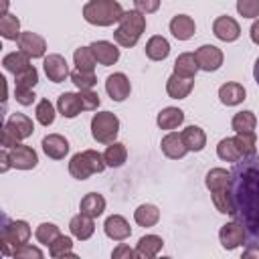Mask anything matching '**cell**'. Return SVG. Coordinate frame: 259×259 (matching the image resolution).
<instances>
[{
  "instance_id": "16",
  "label": "cell",
  "mask_w": 259,
  "mask_h": 259,
  "mask_svg": "<svg viewBox=\"0 0 259 259\" xmlns=\"http://www.w3.org/2000/svg\"><path fill=\"white\" fill-rule=\"evenodd\" d=\"M57 109L63 117H77L83 109V101H81V95L79 93H61L59 99H57Z\"/></svg>"
},
{
  "instance_id": "41",
  "label": "cell",
  "mask_w": 259,
  "mask_h": 259,
  "mask_svg": "<svg viewBox=\"0 0 259 259\" xmlns=\"http://www.w3.org/2000/svg\"><path fill=\"white\" fill-rule=\"evenodd\" d=\"M34 115H36V121L40 125H51L55 121V107L49 99H40L36 103V109H34Z\"/></svg>"
},
{
  "instance_id": "7",
  "label": "cell",
  "mask_w": 259,
  "mask_h": 259,
  "mask_svg": "<svg viewBox=\"0 0 259 259\" xmlns=\"http://www.w3.org/2000/svg\"><path fill=\"white\" fill-rule=\"evenodd\" d=\"M194 57H196V63H198V69H202V71H217V69H221V65H223V51L219 49V47H214V45H202V47H198L196 51H194Z\"/></svg>"
},
{
  "instance_id": "4",
  "label": "cell",
  "mask_w": 259,
  "mask_h": 259,
  "mask_svg": "<svg viewBox=\"0 0 259 259\" xmlns=\"http://www.w3.org/2000/svg\"><path fill=\"white\" fill-rule=\"evenodd\" d=\"M105 158L103 154L95 152V150H83L79 154H75L69 162V172L73 178L77 180H87L91 174H99L105 170Z\"/></svg>"
},
{
  "instance_id": "31",
  "label": "cell",
  "mask_w": 259,
  "mask_h": 259,
  "mask_svg": "<svg viewBox=\"0 0 259 259\" xmlns=\"http://www.w3.org/2000/svg\"><path fill=\"white\" fill-rule=\"evenodd\" d=\"M134 219L140 227H154L160 221V210L154 204H140L134 210Z\"/></svg>"
},
{
  "instance_id": "55",
  "label": "cell",
  "mask_w": 259,
  "mask_h": 259,
  "mask_svg": "<svg viewBox=\"0 0 259 259\" xmlns=\"http://www.w3.org/2000/svg\"><path fill=\"white\" fill-rule=\"evenodd\" d=\"M4 14H8V0H2V12H0V16H4Z\"/></svg>"
},
{
  "instance_id": "25",
  "label": "cell",
  "mask_w": 259,
  "mask_h": 259,
  "mask_svg": "<svg viewBox=\"0 0 259 259\" xmlns=\"http://www.w3.org/2000/svg\"><path fill=\"white\" fill-rule=\"evenodd\" d=\"M219 99L225 105H239L245 99V87L241 83H235V81L225 83L219 89Z\"/></svg>"
},
{
  "instance_id": "33",
  "label": "cell",
  "mask_w": 259,
  "mask_h": 259,
  "mask_svg": "<svg viewBox=\"0 0 259 259\" xmlns=\"http://www.w3.org/2000/svg\"><path fill=\"white\" fill-rule=\"evenodd\" d=\"M233 130L237 134H251L255 132V125H257V117L253 111H239L233 115V121H231Z\"/></svg>"
},
{
  "instance_id": "11",
  "label": "cell",
  "mask_w": 259,
  "mask_h": 259,
  "mask_svg": "<svg viewBox=\"0 0 259 259\" xmlns=\"http://www.w3.org/2000/svg\"><path fill=\"white\" fill-rule=\"evenodd\" d=\"M42 67H45V73H47V77H49V81H53V83H63L71 73H69V65H67V61H65V57H61V55H49V57H45V63H42Z\"/></svg>"
},
{
  "instance_id": "52",
  "label": "cell",
  "mask_w": 259,
  "mask_h": 259,
  "mask_svg": "<svg viewBox=\"0 0 259 259\" xmlns=\"http://www.w3.org/2000/svg\"><path fill=\"white\" fill-rule=\"evenodd\" d=\"M0 162H2V166H0V172H6L12 164H10V158H8V152H6V148L0 152Z\"/></svg>"
},
{
  "instance_id": "44",
  "label": "cell",
  "mask_w": 259,
  "mask_h": 259,
  "mask_svg": "<svg viewBox=\"0 0 259 259\" xmlns=\"http://www.w3.org/2000/svg\"><path fill=\"white\" fill-rule=\"evenodd\" d=\"M69 77H71V81L79 89H93V85L97 83V77H95L93 71H79V69H75Z\"/></svg>"
},
{
  "instance_id": "9",
  "label": "cell",
  "mask_w": 259,
  "mask_h": 259,
  "mask_svg": "<svg viewBox=\"0 0 259 259\" xmlns=\"http://www.w3.org/2000/svg\"><path fill=\"white\" fill-rule=\"evenodd\" d=\"M8 158H10V164L18 170H30L38 164L36 152L30 146H24V144H16L14 148H10Z\"/></svg>"
},
{
  "instance_id": "43",
  "label": "cell",
  "mask_w": 259,
  "mask_h": 259,
  "mask_svg": "<svg viewBox=\"0 0 259 259\" xmlns=\"http://www.w3.org/2000/svg\"><path fill=\"white\" fill-rule=\"evenodd\" d=\"M36 81H38V71L32 65L14 75V87H28V89H32L36 85Z\"/></svg>"
},
{
  "instance_id": "6",
  "label": "cell",
  "mask_w": 259,
  "mask_h": 259,
  "mask_svg": "<svg viewBox=\"0 0 259 259\" xmlns=\"http://www.w3.org/2000/svg\"><path fill=\"white\" fill-rule=\"evenodd\" d=\"M30 239V227L26 221H6L0 231V247L4 255H12L10 245L16 249L18 245Z\"/></svg>"
},
{
  "instance_id": "2",
  "label": "cell",
  "mask_w": 259,
  "mask_h": 259,
  "mask_svg": "<svg viewBox=\"0 0 259 259\" xmlns=\"http://www.w3.org/2000/svg\"><path fill=\"white\" fill-rule=\"evenodd\" d=\"M123 8L115 0H89L83 6V18L95 26H111L123 16Z\"/></svg>"
},
{
  "instance_id": "15",
  "label": "cell",
  "mask_w": 259,
  "mask_h": 259,
  "mask_svg": "<svg viewBox=\"0 0 259 259\" xmlns=\"http://www.w3.org/2000/svg\"><path fill=\"white\" fill-rule=\"evenodd\" d=\"M42 152L53 160H63L69 152V142L61 134H49L42 138Z\"/></svg>"
},
{
  "instance_id": "24",
  "label": "cell",
  "mask_w": 259,
  "mask_h": 259,
  "mask_svg": "<svg viewBox=\"0 0 259 259\" xmlns=\"http://www.w3.org/2000/svg\"><path fill=\"white\" fill-rule=\"evenodd\" d=\"M182 142L188 148V152H200L206 146V134L198 125H188L182 130Z\"/></svg>"
},
{
  "instance_id": "14",
  "label": "cell",
  "mask_w": 259,
  "mask_h": 259,
  "mask_svg": "<svg viewBox=\"0 0 259 259\" xmlns=\"http://www.w3.org/2000/svg\"><path fill=\"white\" fill-rule=\"evenodd\" d=\"M89 47H91V51H93V55H95L99 65L109 67V65H115L117 59H119V49L109 40H95Z\"/></svg>"
},
{
  "instance_id": "53",
  "label": "cell",
  "mask_w": 259,
  "mask_h": 259,
  "mask_svg": "<svg viewBox=\"0 0 259 259\" xmlns=\"http://www.w3.org/2000/svg\"><path fill=\"white\" fill-rule=\"evenodd\" d=\"M251 40H253L255 45H259V20H255V22L251 24Z\"/></svg>"
},
{
  "instance_id": "22",
  "label": "cell",
  "mask_w": 259,
  "mask_h": 259,
  "mask_svg": "<svg viewBox=\"0 0 259 259\" xmlns=\"http://www.w3.org/2000/svg\"><path fill=\"white\" fill-rule=\"evenodd\" d=\"M162 245H164L162 237H158V235H144L138 241V245H136V253L142 259H150V257H156L162 251Z\"/></svg>"
},
{
  "instance_id": "28",
  "label": "cell",
  "mask_w": 259,
  "mask_h": 259,
  "mask_svg": "<svg viewBox=\"0 0 259 259\" xmlns=\"http://www.w3.org/2000/svg\"><path fill=\"white\" fill-rule=\"evenodd\" d=\"M156 121H158V127L160 130H176L184 121V111L178 109V107H164L158 113Z\"/></svg>"
},
{
  "instance_id": "26",
  "label": "cell",
  "mask_w": 259,
  "mask_h": 259,
  "mask_svg": "<svg viewBox=\"0 0 259 259\" xmlns=\"http://www.w3.org/2000/svg\"><path fill=\"white\" fill-rule=\"evenodd\" d=\"M79 210H81L83 214H89V217L97 219V217L103 214V210H105V198H103L101 194H97V192H89V194H85V196L81 198Z\"/></svg>"
},
{
  "instance_id": "13",
  "label": "cell",
  "mask_w": 259,
  "mask_h": 259,
  "mask_svg": "<svg viewBox=\"0 0 259 259\" xmlns=\"http://www.w3.org/2000/svg\"><path fill=\"white\" fill-rule=\"evenodd\" d=\"M105 91L107 95L113 99V101H123L130 91H132V85H130V79L123 75V73H113L107 77L105 81Z\"/></svg>"
},
{
  "instance_id": "39",
  "label": "cell",
  "mask_w": 259,
  "mask_h": 259,
  "mask_svg": "<svg viewBox=\"0 0 259 259\" xmlns=\"http://www.w3.org/2000/svg\"><path fill=\"white\" fill-rule=\"evenodd\" d=\"M235 142H237L239 152H241L243 158L257 154V138H255V132H251V134H237L235 136Z\"/></svg>"
},
{
  "instance_id": "23",
  "label": "cell",
  "mask_w": 259,
  "mask_h": 259,
  "mask_svg": "<svg viewBox=\"0 0 259 259\" xmlns=\"http://www.w3.org/2000/svg\"><path fill=\"white\" fill-rule=\"evenodd\" d=\"M6 125L18 136V140H26V138H30L32 132H34L32 119H30L28 115H24V113H12V115L8 117V121H6Z\"/></svg>"
},
{
  "instance_id": "19",
  "label": "cell",
  "mask_w": 259,
  "mask_h": 259,
  "mask_svg": "<svg viewBox=\"0 0 259 259\" xmlns=\"http://www.w3.org/2000/svg\"><path fill=\"white\" fill-rule=\"evenodd\" d=\"M160 148H162V152H164L168 158H172V160L184 158L186 152H188V148H186L184 142H182V136L176 134V132L166 134V136L162 138V142H160Z\"/></svg>"
},
{
  "instance_id": "51",
  "label": "cell",
  "mask_w": 259,
  "mask_h": 259,
  "mask_svg": "<svg viewBox=\"0 0 259 259\" xmlns=\"http://www.w3.org/2000/svg\"><path fill=\"white\" fill-rule=\"evenodd\" d=\"M18 142H20L18 136H16L8 125H4V130H2V146H4L6 150H10V148H14Z\"/></svg>"
},
{
  "instance_id": "45",
  "label": "cell",
  "mask_w": 259,
  "mask_h": 259,
  "mask_svg": "<svg viewBox=\"0 0 259 259\" xmlns=\"http://www.w3.org/2000/svg\"><path fill=\"white\" fill-rule=\"evenodd\" d=\"M237 12L243 18H257L259 16V0H237Z\"/></svg>"
},
{
  "instance_id": "50",
  "label": "cell",
  "mask_w": 259,
  "mask_h": 259,
  "mask_svg": "<svg viewBox=\"0 0 259 259\" xmlns=\"http://www.w3.org/2000/svg\"><path fill=\"white\" fill-rule=\"evenodd\" d=\"M136 10L144 12V14H152L160 8V0H134Z\"/></svg>"
},
{
  "instance_id": "27",
  "label": "cell",
  "mask_w": 259,
  "mask_h": 259,
  "mask_svg": "<svg viewBox=\"0 0 259 259\" xmlns=\"http://www.w3.org/2000/svg\"><path fill=\"white\" fill-rule=\"evenodd\" d=\"M168 55H170V42L164 36L156 34V36H152L146 42V57L148 59H152V61H164Z\"/></svg>"
},
{
  "instance_id": "34",
  "label": "cell",
  "mask_w": 259,
  "mask_h": 259,
  "mask_svg": "<svg viewBox=\"0 0 259 259\" xmlns=\"http://www.w3.org/2000/svg\"><path fill=\"white\" fill-rule=\"evenodd\" d=\"M217 156H219L221 160L233 162V164L243 158L241 152H239V146H237L235 138H223V140L219 142V146H217Z\"/></svg>"
},
{
  "instance_id": "54",
  "label": "cell",
  "mask_w": 259,
  "mask_h": 259,
  "mask_svg": "<svg viewBox=\"0 0 259 259\" xmlns=\"http://www.w3.org/2000/svg\"><path fill=\"white\" fill-rule=\"evenodd\" d=\"M253 77H255V83L259 85V59L255 61V67H253Z\"/></svg>"
},
{
  "instance_id": "3",
  "label": "cell",
  "mask_w": 259,
  "mask_h": 259,
  "mask_svg": "<svg viewBox=\"0 0 259 259\" xmlns=\"http://www.w3.org/2000/svg\"><path fill=\"white\" fill-rule=\"evenodd\" d=\"M146 30V16L140 10H127L123 12L119 26L113 30V38L119 47H136V42L140 40L142 32Z\"/></svg>"
},
{
  "instance_id": "20",
  "label": "cell",
  "mask_w": 259,
  "mask_h": 259,
  "mask_svg": "<svg viewBox=\"0 0 259 259\" xmlns=\"http://www.w3.org/2000/svg\"><path fill=\"white\" fill-rule=\"evenodd\" d=\"M69 229H71V235H73L75 239H79V241H87V239L93 235V231H95L93 217L79 212V214H75V217L71 219Z\"/></svg>"
},
{
  "instance_id": "5",
  "label": "cell",
  "mask_w": 259,
  "mask_h": 259,
  "mask_svg": "<svg viewBox=\"0 0 259 259\" xmlns=\"http://www.w3.org/2000/svg\"><path fill=\"white\" fill-rule=\"evenodd\" d=\"M119 134V119L115 113L111 111H101V113H95L93 119H91V136L95 142L99 144H111L115 142Z\"/></svg>"
},
{
  "instance_id": "12",
  "label": "cell",
  "mask_w": 259,
  "mask_h": 259,
  "mask_svg": "<svg viewBox=\"0 0 259 259\" xmlns=\"http://www.w3.org/2000/svg\"><path fill=\"white\" fill-rule=\"evenodd\" d=\"M212 32H214L217 38H221V40H225V42H233V40L239 38L241 26H239V22H237L235 18H231V16H219V18L212 22Z\"/></svg>"
},
{
  "instance_id": "37",
  "label": "cell",
  "mask_w": 259,
  "mask_h": 259,
  "mask_svg": "<svg viewBox=\"0 0 259 259\" xmlns=\"http://www.w3.org/2000/svg\"><path fill=\"white\" fill-rule=\"evenodd\" d=\"M73 61H75V65H77L79 71H93L95 69V63H97L91 47H79L73 53Z\"/></svg>"
},
{
  "instance_id": "10",
  "label": "cell",
  "mask_w": 259,
  "mask_h": 259,
  "mask_svg": "<svg viewBox=\"0 0 259 259\" xmlns=\"http://www.w3.org/2000/svg\"><path fill=\"white\" fill-rule=\"evenodd\" d=\"M18 49L22 53H26L30 59H40L45 57V51H47V42L40 34L28 30V32H20L18 36Z\"/></svg>"
},
{
  "instance_id": "40",
  "label": "cell",
  "mask_w": 259,
  "mask_h": 259,
  "mask_svg": "<svg viewBox=\"0 0 259 259\" xmlns=\"http://www.w3.org/2000/svg\"><path fill=\"white\" fill-rule=\"evenodd\" d=\"M61 235V231H59V227L57 225H53V223H42V225H38L36 227V231H34V237H36V241L38 243H42V245H51L57 237Z\"/></svg>"
},
{
  "instance_id": "32",
  "label": "cell",
  "mask_w": 259,
  "mask_h": 259,
  "mask_svg": "<svg viewBox=\"0 0 259 259\" xmlns=\"http://www.w3.org/2000/svg\"><path fill=\"white\" fill-rule=\"evenodd\" d=\"M30 57L26 55V53H22V51H16V53H8L4 59H2V67L6 69V71H10V73H20V71H24L26 67H30V61H28Z\"/></svg>"
},
{
  "instance_id": "8",
  "label": "cell",
  "mask_w": 259,
  "mask_h": 259,
  "mask_svg": "<svg viewBox=\"0 0 259 259\" xmlns=\"http://www.w3.org/2000/svg\"><path fill=\"white\" fill-rule=\"evenodd\" d=\"M219 239H221V245H223L227 251H233V249H237V247H241V245L245 243L247 235H245L243 225H241L239 221H233V223H227V225L221 227Z\"/></svg>"
},
{
  "instance_id": "49",
  "label": "cell",
  "mask_w": 259,
  "mask_h": 259,
  "mask_svg": "<svg viewBox=\"0 0 259 259\" xmlns=\"http://www.w3.org/2000/svg\"><path fill=\"white\" fill-rule=\"evenodd\" d=\"M111 257H113V259H134V257H138V253H136L134 249H130L125 243H119V245L111 251Z\"/></svg>"
},
{
  "instance_id": "29",
  "label": "cell",
  "mask_w": 259,
  "mask_h": 259,
  "mask_svg": "<svg viewBox=\"0 0 259 259\" xmlns=\"http://www.w3.org/2000/svg\"><path fill=\"white\" fill-rule=\"evenodd\" d=\"M196 71H198V63H196L194 53H182V55H178V59L174 61V73L180 75V77L194 79Z\"/></svg>"
},
{
  "instance_id": "36",
  "label": "cell",
  "mask_w": 259,
  "mask_h": 259,
  "mask_svg": "<svg viewBox=\"0 0 259 259\" xmlns=\"http://www.w3.org/2000/svg\"><path fill=\"white\" fill-rule=\"evenodd\" d=\"M0 34L6 40H18V36H20V20L10 12L4 14L0 18Z\"/></svg>"
},
{
  "instance_id": "42",
  "label": "cell",
  "mask_w": 259,
  "mask_h": 259,
  "mask_svg": "<svg viewBox=\"0 0 259 259\" xmlns=\"http://www.w3.org/2000/svg\"><path fill=\"white\" fill-rule=\"evenodd\" d=\"M210 196H212V202H214V206H217L219 212H223V214H233V200H231V190H229V188L210 192Z\"/></svg>"
},
{
  "instance_id": "47",
  "label": "cell",
  "mask_w": 259,
  "mask_h": 259,
  "mask_svg": "<svg viewBox=\"0 0 259 259\" xmlns=\"http://www.w3.org/2000/svg\"><path fill=\"white\" fill-rule=\"evenodd\" d=\"M79 95H81V101H83V109L85 111H93L99 107V95L91 89H79Z\"/></svg>"
},
{
  "instance_id": "21",
  "label": "cell",
  "mask_w": 259,
  "mask_h": 259,
  "mask_svg": "<svg viewBox=\"0 0 259 259\" xmlns=\"http://www.w3.org/2000/svg\"><path fill=\"white\" fill-rule=\"evenodd\" d=\"M194 20L186 14H176L172 20H170V32L178 38V40H188L192 34H194Z\"/></svg>"
},
{
  "instance_id": "30",
  "label": "cell",
  "mask_w": 259,
  "mask_h": 259,
  "mask_svg": "<svg viewBox=\"0 0 259 259\" xmlns=\"http://www.w3.org/2000/svg\"><path fill=\"white\" fill-rule=\"evenodd\" d=\"M204 184L210 192H217V190H225L229 188L231 184V172H227L225 168H212L206 172V178H204Z\"/></svg>"
},
{
  "instance_id": "48",
  "label": "cell",
  "mask_w": 259,
  "mask_h": 259,
  "mask_svg": "<svg viewBox=\"0 0 259 259\" xmlns=\"http://www.w3.org/2000/svg\"><path fill=\"white\" fill-rule=\"evenodd\" d=\"M14 97H16V101L20 105H32V101H34L36 95L28 87H14Z\"/></svg>"
},
{
  "instance_id": "17",
  "label": "cell",
  "mask_w": 259,
  "mask_h": 259,
  "mask_svg": "<svg viewBox=\"0 0 259 259\" xmlns=\"http://www.w3.org/2000/svg\"><path fill=\"white\" fill-rule=\"evenodd\" d=\"M192 87H194V79L180 77L176 73H172L168 77V81H166V91H168V95L172 99H184V97H188L190 91H192Z\"/></svg>"
},
{
  "instance_id": "18",
  "label": "cell",
  "mask_w": 259,
  "mask_h": 259,
  "mask_svg": "<svg viewBox=\"0 0 259 259\" xmlns=\"http://www.w3.org/2000/svg\"><path fill=\"white\" fill-rule=\"evenodd\" d=\"M103 229H105V235H107L109 239H113V241H123V239H127V237L132 235L130 223H127L121 214H111V217H107Z\"/></svg>"
},
{
  "instance_id": "1",
  "label": "cell",
  "mask_w": 259,
  "mask_h": 259,
  "mask_svg": "<svg viewBox=\"0 0 259 259\" xmlns=\"http://www.w3.org/2000/svg\"><path fill=\"white\" fill-rule=\"evenodd\" d=\"M233 219L239 221L249 239L243 257H259V156H247L233 164L231 170Z\"/></svg>"
},
{
  "instance_id": "46",
  "label": "cell",
  "mask_w": 259,
  "mask_h": 259,
  "mask_svg": "<svg viewBox=\"0 0 259 259\" xmlns=\"http://www.w3.org/2000/svg\"><path fill=\"white\" fill-rule=\"evenodd\" d=\"M12 257L14 259H40L42 257V251L38 249V247H32V245H28V243H22V245H18L14 251H12Z\"/></svg>"
},
{
  "instance_id": "35",
  "label": "cell",
  "mask_w": 259,
  "mask_h": 259,
  "mask_svg": "<svg viewBox=\"0 0 259 259\" xmlns=\"http://www.w3.org/2000/svg\"><path fill=\"white\" fill-rule=\"evenodd\" d=\"M103 158H105V164L107 166L119 168L125 162V158H127V150H125V146L121 142H111L107 146V150L103 152Z\"/></svg>"
},
{
  "instance_id": "38",
  "label": "cell",
  "mask_w": 259,
  "mask_h": 259,
  "mask_svg": "<svg viewBox=\"0 0 259 259\" xmlns=\"http://www.w3.org/2000/svg\"><path fill=\"white\" fill-rule=\"evenodd\" d=\"M71 249H73V241H71V237H65V235H59L49 245L51 257H75V253Z\"/></svg>"
}]
</instances>
